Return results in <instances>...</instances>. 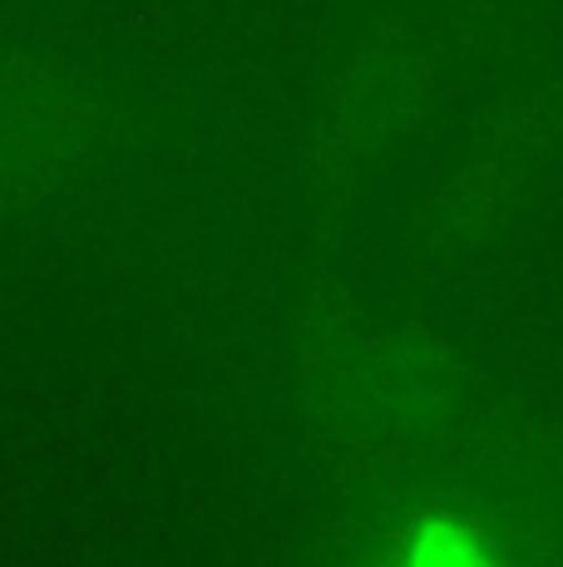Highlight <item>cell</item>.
<instances>
[{"label": "cell", "mask_w": 563, "mask_h": 567, "mask_svg": "<svg viewBox=\"0 0 563 567\" xmlns=\"http://www.w3.org/2000/svg\"><path fill=\"white\" fill-rule=\"evenodd\" d=\"M410 567H484V558L450 528H430L410 553Z\"/></svg>", "instance_id": "cell-1"}]
</instances>
